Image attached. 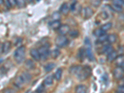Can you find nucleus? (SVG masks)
<instances>
[{
    "instance_id": "27",
    "label": "nucleus",
    "mask_w": 124,
    "mask_h": 93,
    "mask_svg": "<svg viewBox=\"0 0 124 93\" xmlns=\"http://www.w3.org/2000/svg\"><path fill=\"white\" fill-rule=\"evenodd\" d=\"M61 18V15L59 12H54L52 14V19L53 21H59Z\"/></svg>"
},
{
    "instance_id": "25",
    "label": "nucleus",
    "mask_w": 124,
    "mask_h": 93,
    "mask_svg": "<svg viewBox=\"0 0 124 93\" xmlns=\"http://www.w3.org/2000/svg\"><path fill=\"white\" fill-rule=\"evenodd\" d=\"M85 55H86V52L85 51V50L83 48H81L78 53V57L81 61H83L85 58Z\"/></svg>"
},
{
    "instance_id": "30",
    "label": "nucleus",
    "mask_w": 124,
    "mask_h": 93,
    "mask_svg": "<svg viewBox=\"0 0 124 93\" xmlns=\"http://www.w3.org/2000/svg\"><path fill=\"white\" fill-rule=\"evenodd\" d=\"M112 9L114 11H117V12H122V7H121V6H118V5H116V4H113V5L112 6Z\"/></svg>"
},
{
    "instance_id": "10",
    "label": "nucleus",
    "mask_w": 124,
    "mask_h": 93,
    "mask_svg": "<svg viewBox=\"0 0 124 93\" xmlns=\"http://www.w3.org/2000/svg\"><path fill=\"white\" fill-rule=\"evenodd\" d=\"M83 12H84V16H85L86 19L90 18L91 17L93 16V14H94V11H93V10L89 7L85 8V9H84L83 10Z\"/></svg>"
},
{
    "instance_id": "42",
    "label": "nucleus",
    "mask_w": 124,
    "mask_h": 93,
    "mask_svg": "<svg viewBox=\"0 0 124 93\" xmlns=\"http://www.w3.org/2000/svg\"><path fill=\"white\" fill-rule=\"evenodd\" d=\"M3 59H0V63H1L2 62H3Z\"/></svg>"
},
{
    "instance_id": "32",
    "label": "nucleus",
    "mask_w": 124,
    "mask_h": 93,
    "mask_svg": "<svg viewBox=\"0 0 124 93\" xmlns=\"http://www.w3.org/2000/svg\"><path fill=\"white\" fill-rule=\"evenodd\" d=\"M107 36H108V35H107L106 34H104V35H102V36H101V37H99V39H98V41H99V42H105V41L107 40Z\"/></svg>"
},
{
    "instance_id": "45",
    "label": "nucleus",
    "mask_w": 124,
    "mask_h": 93,
    "mask_svg": "<svg viewBox=\"0 0 124 93\" xmlns=\"http://www.w3.org/2000/svg\"><path fill=\"white\" fill-rule=\"evenodd\" d=\"M116 93H118V92H117H117H116Z\"/></svg>"
},
{
    "instance_id": "43",
    "label": "nucleus",
    "mask_w": 124,
    "mask_h": 93,
    "mask_svg": "<svg viewBox=\"0 0 124 93\" xmlns=\"http://www.w3.org/2000/svg\"><path fill=\"white\" fill-rule=\"evenodd\" d=\"M37 93V91H35V92H34V93Z\"/></svg>"
},
{
    "instance_id": "2",
    "label": "nucleus",
    "mask_w": 124,
    "mask_h": 93,
    "mask_svg": "<svg viewBox=\"0 0 124 93\" xmlns=\"http://www.w3.org/2000/svg\"><path fill=\"white\" fill-rule=\"evenodd\" d=\"M91 68L88 66H83L79 74L77 75L78 78L81 81L86 79L91 75Z\"/></svg>"
},
{
    "instance_id": "12",
    "label": "nucleus",
    "mask_w": 124,
    "mask_h": 93,
    "mask_svg": "<svg viewBox=\"0 0 124 93\" xmlns=\"http://www.w3.org/2000/svg\"><path fill=\"white\" fill-rule=\"evenodd\" d=\"M25 67L27 70H34L35 67V64L32 60H27L25 62Z\"/></svg>"
},
{
    "instance_id": "33",
    "label": "nucleus",
    "mask_w": 124,
    "mask_h": 93,
    "mask_svg": "<svg viewBox=\"0 0 124 93\" xmlns=\"http://www.w3.org/2000/svg\"><path fill=\"white\" fill-rule=\"evenodd\" d=\"M112 3L114 4H116V5H118V6H124V1H120V0H118V1H113Z\"/></svg>"
},
{
    "instance_id": "6",
    "label": "nucleus",
    "mask_w": 124,
    "mask_h": 93,
    "mask_svg": "<svg viewBox=\"0 0 124 93\" xmlns=\"http://www.w3.org/2000/svg\"><path fill=\"white\" fill-rule=\"evenodd\" d=\"M70 27L69 25L66 24L62 25L61 27L58 29V32L60 35H66V34L70 32Z\"/></svg>"
},
{
    "instance_id": "26",
    "label": "nucleus",
    "mask_w": 124,
    "mask_h": 93,
    "mask_svg": "<svg viewBox=\"0 0 124 93\" xmlns=\"http://www.w3.org/2000/svg\"><path fill=\"white\" fill-rule=\"evenodd\" d=\"M60 55V51L59 49H57V48L53 50L52 53H51V56L53 58H58Z\"/></svg>"
},
{
    "instance_id": "11",
    "label": "nucleus",
    "mask_w": 124,
    "mask_h": 93,
    "mask_svg": "<svg viewBox=\"0 0 124 93\" xmlns=\"http://www.w3.org/2000/svg\"><path fill=\"white\" fill-rule=\"evenodd\" d=\"M70 10V7L69 6L68 3H65L62 4L60 9V11L61 13L63 14H68Z\"/></svg>"
},
{
    "instance_id": "13",
    "label": "nucleus",
    "mask_w": 124,
    "mask_h": 93,
    "mask_svg": "<svg viewBox=\"0 0 124 93\" xmlns=\"http://www.w3.org/2000/svg\"><path fill=\"white\" fill-rule=\"evenodd\" d=\"M113 51H114V48L110 45H105V46H103L102 50V52L103 54H106V55H108L109 54L112 52Z\"/></svg>"
},
{
    "instance_id": "16",
    "label": "nucleus",
    "mask_w": 124,
    "mask_h": 93,
    "mask_svg": "<svg viewBox=\"0 0 124 93\" xmlns=\"http://www.w3.org/2000/svg\"><path fill=\"white\" fill-rule=\"evenodd\" d=\"M85 52H86V55L87 56L88 59L90 61L94 60V55H93V53L91 50V46H87V48H86Z\"/></svg>"
},
{
    "instance_id": "1",
    "label": "nucleus",
    "mask_w": 124,
    "mask_h": 93,
    "mask_svg": "<svg viewBox=\"0 0 124 93\" xmlns=\"http://www.w3.org/2000/svg\"><path fill=\"white\" fill-rule=\"evenodd\" d=\"M25 56V47L21 46L16 49L14 54V58L17 63H21L24 60Z\"/></svg>"
},
{
    "instance_id": "23",
    "label": "nucleus",
    "mask_w": 124,
    "mask_h": 93,
    "mask_svg": "<svg viewBox=\"0 0 124 93\" xmlns=\"http://www.w3.org/2000/svg\"><path fill=\"white\" fill-rule=\"evenodd\" d=\"M116 40H117V37L115 34H110L107 36V41L108 43L113 44V43L116 42Z\"/></svg>"
},
{
    "instance_id": "19",
    "label": "nucleus",
    "mask_w": 124,
    "mask_h": 93,
    "mask_svg": "<svg viewBox=\"0 0 124 93\" xmlns=\"http://www.w3.org/2000/svg\"><path fill=\"white\" fill-rule=\"evenodd\" d=\"M14 85H15L16 86H17L19 88H21L23 87V85H24V83L23 81V80L22 79L21 76H18V77L15 79L14 81Z\"/></svg>"
},
{
    "instance_id": "36",
    "label": "nucleus",
    "mask_w": 124,
    "mask_h": 93,
    "mask_svg": "<svg viewBox=\"0 0 124 93\" xmlns=\"http://www.w3.org/2000/svg\"><path fill=\"white\" fill-rule=\"evenodd\" d=\"M117 92L119 93H124V85H120L117 87Z\"/></svg>"
},
{
    "instance_id": "3",
    "label": "nucleus",
    "mask_w": 124,
    "mask_h": 93,
    "mask_svg": "<svg viewBox=\"0 0 124 93\" xmlns=\"http://www.w3.org/2000/svg\"><path fill=\"white\" fill-rule=\"evenodd\" d=\"M55 44L58 47L63 48L69 44V40L65 35H59L55 39Z\"/></svg>"
},
{
    "instance_id": "44",
    "label": "nucleus",
    "mask_w": 124,
    "mask_h": 93,
    "mask_svg": "<svg viewBox=\"0 0 124 93\" xmlns=\"http://www.w3.org/2000/svg\"><path fill=\"white\" fill-rule=\"evenodd\" d=\"M123 79V81H124V78H123V79Z\"/></svg>"
},
{
    "instance_id": "38",
    "label": "nucleus",
    "mask_w": 124,
    "mask_h": 93,
    "mask_svg": "<svg viewBox=\"0 0 124 93\" xmlns=\"http://www.w3.org/2000/svg\"><path fill=\"white\" fill-rule=\"evenodd\" d=\"M4 4H5L6 7L8 8H11V4H10L9 1H4Z\"/></svg>"
},
{
    "instance_id": "41",
    "label": "nucleus",
    "mask_w": 124,
    "mask_h": 93,
    "mask_svg": "<svg viewBox=\"0 0 124 93\" xmlns=\"http://www.w3.org/2000/svg\"><path fill=\"white\" fill-rule=\"evenodd\" d=\"M25 93H31V91H27Z\"/></svg>"
},
{
    "instance_id": "35",
    "label": "nucleus",
    "mask_w": 124,
    "mask_h": 93,
    "mask_svg": "<svg viewBox=\"0 0 124 93\" xmlns=\"http://www.w3.org/2000/svg\"><path fill=\"white\" fill-rule=\"evenodd\" d=\"M91 3L92 5H93L95 7H96V6L97 7V6H99L100 5L101 3V1H92L91 2Z\"/></svg>"
},
{
    "instance_id": "20",
    "label": "nucleus",
    "mask_w": 124,
    "mask_h": 93,
    "mask_svg": "<svg viewBox=\"0 0 124 93\" xmlns=\"http://www.w3.org/2000/svg\"><path fill=\"white\" fill-rule=\"evenodd\" d=\"M55 66H56V65H55V63H52V62L48 63V64H46V65H45L44 70H45V72H46V73H49V72H50L51 71L53 70L55 68Z\"/></svg>"
},
{
    "instance_id": "24",
    "label": "nucleus",
    "mask_w": 124,
    "mask_h": 93,
    "mask_svg": "<svg viewBox=\"0 0 124 93\" xmlns=\"http://www.w3.org/2000/svg\"><path fill=\"white\" fill-rule=\"evenodd\" d=\"M112 24L111 23H107L102 25V27H101V29L104 31V32H106V31L110 30L112 28Z\"/></svg>"
},
{
    "instance_id": "31",
    "label": "nucleus",
    "mask_w": 124,
    "mask_h": 93,
    "mask_svg": "<svg viewBox=\"0 0 124 93\" xmlns=\"http://www.w3.org/2000/svg\"><path fill=\"white\" fill-rule=\"evenodd\" d=\"M25 4H26V3H25V1H22V0L16 1V6H18L20 8L25 7Z\"/></svg>"
},
{
    "instance_id": "9",
    "label": "nucleus",
    "mask_w": 124,
    "mask_h": 93,
    "mask_svg": "<svg viewBox=\"0 0 124 93\" xmlns=\"http://www.w3.org/2000/svg\"><path fill=\"white\" fill-rule=\"evenodd\" d=\"M115 63L118 67L124 68V55H120L117 56L116 59L115 60Z\"/></svg>"
},
{
    "instance_id": "5",
    "label": "nucleus",
    "mask_w": 124,
    "mask_h": 93,
    "mask_svg": "<svg viewBox=\"0 0 124 93\" xmlns=\"http://www.w3.org/2000/svg\"><path fill=\"white\" fill-rule=\"evenodd\" d=\"M113 75L116 79H123L124 77V69L122 67L117 66L113 71Z\"/></svg>"
},
{
    "instance_id": "29",
    "label": "nucleus",
    "mask_w": 124,
    "mask_h": 93,
    "mask_svg": "<svg viewBox=\"0 0 124 93\" xmlns=\"http://www.w3.org/2000/svg\"><path fill=\"white\" fill-rule=\"evenodd\" d=\"M106 34V32H104L103 31H102L101 29H97L96 30V31L94 32V34L95 36H96V37H101V36H102V35H104V34Z\"/></svg>"
},
{
    "instance_id": "21",
    "label": "nucleus",
    "mask_w": 124,
    "mask_h": 93,
    "mask_svg": "<svg viewBox=\"0 0 124 93\" xmlns=\"http://www.w3.org/2000/svg\"><path fill=\"white\" fill-rule=\"evenodd\" d=\"M117 57V52H116V51H113L112 52H111L110 54L107 55V60H108V62H112V61L115 60Z\"/></svg>"
},
{
    "instance_id": "22",
    "label": "nucleus",
    "mask_w": 124,
    "mask_h": 93,
    "mask_svg": "<svg viewBox=\"0 0 124 93\" xmlns=\"http://www.w3.org/2000/svg\"><path fill=\"white\" fill-rule=\"evenodd\" d=\"M62 73H63V70L62 68H58L57 70L55 71V74H54V77L55 79L57 81L60 80L61 78H62Z\"/></svg>"
},
{
    "instance_id": "28",
    "label": "nucleus",
    "mask_w": 124,
    "mask_h": 93,
    "mask_svg": "<svg viewBox=\"0 0 124 93\" xmlns=\"http://www.w3.org/2000/svg\"><path fill=\"white\" fill-rule=\"evenodd\" d=\"M70 35L73 38H76L79 35V32L77 30H72L70 31Z\"/></svg>"
},
{
    "instance_id": "39",
    "label": "nucleus",
    "mask_w": 124,
    "mask_h": 93,
    "mask_svg": "<svg viewBox=\"0 0 124 93\" xmlns=\"http://www.w3.org/2000/svg\"><path fill=\"white\" fill-rule=\"evenodd\" d=\"M11 7H14V6H16V1H9Z\"/></svg>"
},
{
    "instance_id": "4",
    "label": "nucleus",
    "mask_w": 124,
    "mask_h": 93,
    "mask_svg": "<svg viewBox=\"0 0 124 93\" xmlns=\"http://www.w3.org/2000/svg\"><path fill=\"white\" fill-rule=\"evenodd\" d=\"M38 51L39 52L40 56V59L45 60L46 58H48V55L50 54L49 46H46V45H44L40 46L38 49Z\"/></svg>"
},
{
    "instance_id": "34",
    "label": "nucleus",
    "mask_w": 124,
    "mask_h": 93,
    "mask_svg": "<svg viewBox=\"0 0 124 93\" xmlns=\"http://www.w3.org/2000/svg\"><path fill=\"white\" fill-rule=\"evenodd\" d=\"M36 91L38 93H44L45 92V87H44V85H41L39 87H38V89H37Z\"/></svg>"
},
{
    "instance_id": "14",
    "label": "nucleus",
    "mask_w": 124,
    "mask_h": 93,
    "mask_svg": "<svg viewBox=\"0 0 124 93\" xmlns=\"http://www.w3.org/2000/svg\"><path fill=\"white\" fill-rule=\"evenodd\" d=\"M12 44L9 41H6L3 43V54H7L11 48Z\"/></svg>"
},
{
    "instance_id": "8",
    "label": "nucleus",
    "mask_w": 124,
    "mask_h": 93,
    "mask_svg": "<svg viewBox=\"0 0 124 93\" xmlns=\"http://www.w3.org/2000/svg\"><path fill=\"white\" fill-rule=\"evenodd\" d=\"M20 76H21L22 79H23V81H24V84L29 83L31 81V79H32V76H31V74H30L29 73H28L27 71L23 72V73L21 74V75H20Z\"/></svg>"
},
{
    "instance_id": "17",
    "label": "nucleus",
    "mask_w": 124,
    "mask_h": 93,
    "mask_svg": "<svg viewBox=\"0 0 124 93\" xmlns=\"http://www.w3.org/2000/svg\"><path fill=\"white\" fill-rule=\"evenodd\" d=\"M61 25L62 24L60 21H54L50 24V27L54 30H58L61 27Z\"/></svg>"
},
{
    "instance_id": "18",
    "label": "nucleus",
    "mask_w": 124,
    "mask_h": 93,
    "mask_svg": "<svg viewBox=\"0 0 124 93\" xmlns=\"http://www.w3.org/2000/svg\"><path fill=\"white\" fill-rule=\"evenodd\" d=\"M76 93H87V87L83 85H79L76 87Z\"/></svg>"
},
{
    "instance_id": "40",
    "label": "nucleus",
    "mask_w": 124,
    "mask_h": 93,
    "mask_svg": "<svg viewBox=\"0 0 124 93\" xmlns=\"http://www.w3.org/2000/svg\"><path fill=\"white\" fill-rule=\"evenodd\" d=\"M3 53V44L0 42V55H1Z\"/></svg>"
},
{
    "instance_id": "7",
    "label": "nucleus",
    "mask_w": 124,
    "mask_h": 93,
    "mask_svg": "<svg viewBox=\"0 0 124 93\" xmlns=\"http://www.w3.org/2000/svg\"><path fill=\"white\" fill-rule=\"evenodd\" d=\"M30 55H31V57L35 61H40V56L39 52L37 49L35 48H32L30 52Z\"/></svg>"
},
{
    "instance_id": "37",
    "label": "nucleus",
    "mask_w": 124,
    "mask_h": 93,
    "mask_svg": "<svg viewBox=\"0 0 124 93\" xmlns=\"http://www.w3.org/2000/svg\"><path fill=\"white\" fill-rule=\"evenodd\" d=\"M3 93H15V91L11 88H6L4 89Z\"/></svg>"
},
{
    "instance_id": "15",
    "label": "nucleus",
    "mask_w": 124,
    "mask_h": 93,
    "mask_svg": "<svg viewBox=\"0 0 124 93\" xmlns=\"http://www.w3.org/2000/svg\"><path fill=\"white\" fill-rule=\"evenodd\" d=\"M54 83V76H48L44 79V85L46 86H50Z\"/></svg>"
}]
</instances>
